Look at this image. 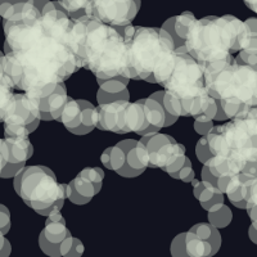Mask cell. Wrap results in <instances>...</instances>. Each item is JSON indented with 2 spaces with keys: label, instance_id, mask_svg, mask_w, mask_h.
Wrapping results in <instances>:
<instances>
[{
  "label": "cell",
  "instance_id": "cell-1",
  "mask_svg": "<svg viewBox=\"0 0 257 257\" xmlns=\"http://www.w3.org/2000/svg\"><path fill=\"white\" fill-rule=\"evenodd\" d=\"M4 53L22 68L20 88L39 99L84 67L86 25L58 2L29 0L4 15Z\"/></svg>",
  "mask_w": 257,
  "mask_h": 257
},
{
  "label": "cell",
  "instance_id": "cell-2",
  "mask_svg": "<svg viewBox=\"0 0 257 257\" xmlns=\"http://www.w3.org/2000/svg\"><path fill=\"white\" fill-rule=\"evenodd\" d=\"M212 157L206 162L216 178L244 174L257 178V116L253 108L207 134Z\"/></svg>",
  "mask_w": 257,
  "mask_h": 257
},
{
  "label": "cell",
  "instance_id": "cell-3",
  "mask_svg": "<svg viewBox=\"0 0 257 257\" xmlns=\"http://www.w3.org/2000/svg\"><path fill=\"white\" fill-rule=\"evenodd\" d=\"M201 66L208 93L219 100L228 118L257 107V66L237 63L234 56Z\"/></svg>",
  "mask_w": 257,
  "mask_h": 257
},
{
  "label": "cell",
  "instance_id": "cell-4",
  "mask_svg": "<svg viewBox=\"0 0 257 257\" xmlns=\"http://www.w3.org/2000/svg\"><path fill=\"white\" fill-rule=\"evenodd\" d=\"M249 30L245 22L230 15L196 20L184 40V47L201 64L219 61L244 48Z\"/></svg>",
  "mask_w": 257,
  "mask_h": 257
},
{
  "label": "cell",
  "instance_id": "cell-5",
  "mask_svg": "<svg viewBox=\"0 0 257 257\" xmlns=\"http://www.w3.org/2000/svg\"><path fill=\"white\" fill-rule=\"evenodd\" d=\"M86 25L84 67L96 79L127 77L125 38L114 26L104 24L93 16L80 17Z\"/></svg>",
  "mask_w": 257,
  "mask_h": 257
},
{
  "label": "cell",
  "instance_id": "cell-6",
  "mask_svg": "<svg viewBox=\"0 0 257 257\" xmlns=\"http://www.w3.org/2000/svg\"><path fill=\"white\" fill-rule=\"evenodd\" d=\"M125 38L126 66L130 80H146L176 50L173 36L162 27L127 25L116 27Z\"/></svg>",
  "mask_w": 257,
  "mask_h": 257
},
{
  "label": "cell",
  "instance_id": "cell-7",
  "mask_svg": "<svg viewBox=\"0 0 257 257\" xmlns=\"http://www.w3.org/2000/svg\"><path fill=\"white\" fill-rule=\"evenodd\" d=\"M13 185L25 203L41 216L61 211L67 198V184H59L54 173L44 166H26L16 176Z\"/></svg>",
  "mask_w": 257,
  "mask_h": 257
},
{
  "label": "cell",
  "instance_id": "cell-8",
  "mask_svg": "<svg viewBox=\"0 0 257 257\" xmlns=\"http://www.w3.org/2000/svg\"><path fill=\"white\" fill-rule=\"evenodd\" d=\"M141 142L148 152L149 167H158L169 175L179 171L188 158L184 146L170 135L152 133L143 135Z\"/></svg>",
  "mask_w": 257,
  "mask_h": 257
},
{
  "label": "cell",
  "instance_id": "cell-9",
  "mask_svg": "<svg viewBox=\"0 0 257 257\" xmlns=\"http://www.w3.org/2000/svg\"><path fill=\"white\" fill-rule=\"evenodd\" d=\"M40 99L27 93L15 94L3 118L4 137H20L34 133L40 123Z\"/></svg>",
  "mask_w": 257,
  "mask_h": 257
},
{
  "label": "cell",
  "instance_id": "cell-10",
  "mask_svg": "<svg viewBox=\"0 0 257 257\" xmlns=\"http://www.w3.org/2000/svg\"><path fill=\"white\" fill-rule=\"evenodd\" d=\"M141 9V0H89L86 15L114 27L133 22Z\"/></svg>",
  "mask_w": 257,
  "mask_h": 257
},
{
  "label": "cell",
  "instance_id": "cell-11",
  "mask_svg": "<svg viewBox=\"0 0 257 257\" xmlns=\"http://www.w3.org/2000/svg\"><path fill=\"white\" fill-rule=\"evenodd\" d=\"M71 235L66 226V220L62 216L61 211H53L47 216L44 229L39 237V244L41 251L52 257L61 256V243Z\"/></svg>",
  "mask_w": 257,
  "mask_h": 257
},
{
  "label": "cell",
  "instance_id": "cell-12",
  "mask_svg": "<svg viewBox=\"0 0 257 257\" xmlns=\"http://www.w3.org/2000/svg\"><path fill=\"white\" fill-rule=\"evenodd\" d=\"M128 100H114L96 107L98 109V125L96 127L104 132L126 134L125 130V109Z\"/></svg>",
  "mask_w": 257,
  "mask_h": 257
},
{
  "label": "cell",
  "instance_id": "cell-13",
  "mask_svg": "<svg viewBox=\"0 0 257 257\" xmlns=\"http://www.w3.org/2000/svg\"><path fill=\"white\" fill-rule=\"evenodd\" d=\"M135 143H137V141L126 139V141L117 143L116 146L107 148L100 157L102 164L107 169L116 171L118 175L123 176V178H130L127 167V151Z\"/></svg>",
  "mask_w": 257,
  "mask_h": 257
},
{
  "label": "cell",
  "instance_id": "cell-14",
  "mask_svg": "<svg viewBox=\"0 0 257 257\" xmlns=\"http://www.w3.org/2000/svg\"><path fill=\"white\" fill-rule=\"evenodd\" d=\"M68 102L67 89L64 82H59L58 86L50 95L40 99V118L41 121L59 120L64 105Z\"/></svg>",
  "mask_w": 257,
  "mask_h": 257
},
{
  "label": "cell",
  "instance_id": "cell-15",
  "mask_svg": "<svg viewBox=\"0 0 257 257\" xmlns=\"http://www.w3.org/2000/svg\"><path fill=\"white\" fill-rule=\"evenodd\" d=\"M99 190L100 188L96 187L93 181L79 174L67 184L66 194L67 198L75 205H86L93 199L94 196L99 193Z\"/></svg>",
  "mask_w": 257,
  "mask_h": 257
},
{
  "label": "cell",
  "instance_id": "cell-16",
  "mask_svg": "<svg viewBox=\"0 0 257 257\" xmlns=\"http://www.w3.org/2000/svg\"><path fill=\"white\" fill-rule=\"evenodd\" d=\"M164 94L165 90L155 91L148 98L141 99L149 126H155V127L160 128V130L162 127H166L167 117H169V113L166 112V109L164 107V103H162Z\"/></svg>",
  "mask_w": 257,
  "mask_h": 257
},
{
  "label": "cell",
  "instance_id": "cell-17",
  "mask_svg": "<svg viewBox=\"0 0 257 257\" xmlns=\"http://www.w3.org/2000/svg\"><path fill=\"white\" fill-rule=\"evenodd\" d=\"M194 21H196V17L190 12H183L179 16L165 21V24L162 25V29L166 30L170 35L173 36L176 49H185L184 40Z\"/></svg>",
  "mask_w": 257,
  "mask_h": 257
},
{
  "label": "cell",
  "instance_id": "cell-18",
  "mask_svg": "<svg viewBox=\"0 0 257 257\" xmlns=\"http://www.w3.org/2000/svg\"><path fill=\"white\" fill-rule=\"evenodd\" d=\"M9 151V160L11 164H20L26 162L34 155V147L30 142L27 135L20 137H4Z\"/></svg>",
  "mask_w": 257,
  "mask_h": 257
},
{
  "label": "cell",
  "instance_id": "cell-19",
  "mask_svg": "<svg viewBox=\"0 0 257 257\" xmlns=\"http://www.w3.org/2000/svg\"><path fill=\"white\" fill-rule=\"evenodd\" d=\"M123 120H125L126 134H128V133L141 134L143 130H146L149 126L148 121H147L146 112H144V107L141 100H138L135 103H127Z\"/></svg>",
  "mask_w": 257,
  "mask_h": 257
},
{
  "label": "cell",
  "instance_id": "cell-20",
  "mask_svg": "<svg viewBox=\"0 0 257 257\" xmlns=\"http://www.w3.org/2000/svg\"><path fill=\"white\" fill-rule=\"evenodd\" d=\"M68 132L76 135H84L81 127V104L80 100L68 98V102L64 105L59 120Z\"/></svg>",
  "mask_w": 257,
  "mask_h": 257
},
{
  "label": "cell",
  "instance_id": "cell-21",
  "mask_svg": "<svg viewBox=\"0 0 257 257\" xmlns=\"http://www.w3.org/2000/svg\"><path fill=\"white\" fill-rule=\"evenodd\" d=\"M193 184V193H194V197L199 201L201 206L205 208L206 211H208L210 208H212L213 206L217 205V203H222L224 202V193H216L211 190L210 188L206 187L202 180H194L192 181Z\"/></svg>",
  "mask_w": 257,
  "mask_h": 257
},
{
  "label": "cell",
  "instance_id": "cell-22",
  "mask_svg": "<svg viewBox=\"0 0 257 257\" xmlns=\"http://www.w3.org/2000/svg\"><path fill=\"white\" fill-rule=\"evenodd\" d=\"M185 248L188 257H205L216 253L207 240L202 239L190 230L185 233Z\"/></svg>",
  "mask_w": 257,
  "mask_h": 257
},
{
  "label": "cell",
  "instance_id": "cell-23",
  "mask_svg": "<svg viewBox=\"0 0 257 257\" xmlns=\"http://www.w3.org/2000/svg\"><path fill=\"white\" fill-rule=\"evenodd\" d=\"M248 27V26H247ZM248 38L245 41L244 48L237 53V56L234 57L235 62L240 64H251V66H257V31L249 29Z\"/></svg>",
  "mask_w": 257,
  "mask_h": 257
},
{
  "label": "cell",
  "instance_id": "cell-24",
  "mask_svg": "<svg viewBox=\"0 0 257 257\" xmlns=\"http://www.w3.org/2000/svg\"><path fill=\"white\" fill-rule=\"evenodd\" d=\"M190 231L196 234V235H198L202 239L207 240L213 247L215 252H217L220 249V245H221V235L219 233V229L215 228L211 222H199V224H196L194 226L190 228Z\"/></svg>",
  "mask_w": 257,
  "mask_h": 257
},
{
  "label": "cell",
  "instance_id": "cell-25",
  "mask_svg": "<svg viewBox=\"0 0 257 257\" xmlns=\"http://www.w3.org/2000/svg\"><path fill=\"white\" fill-rule=\"evenodd\" d=\"M207 217L208 222H211L215 228L222 229L226 228L230 224L231 219H233V213H231L230 208L225 206L224 202H222V203H217L207 211Z\"/></svg>",
  "mask_w": 257,
  "mask_h": 257
},
{
  "label": "cell",
  "instance_id": "cell-26",
  "mask_svg": "<svg viewBox=\"0 0 257 257\" xmlns=\"http://www.w3.org/2000/svg\"><path fill=\"white\" fill-rule=\"evenodd\" d=\"M13 85L9 81L6 73L0 72V122H3L9 107L12 104L15 94H13Z\"/></svg>",
  "mask_w": 257,
  "mask_h": 257
},
{
  "label": "cell",
  "instance_id": "cell-27",
  "mask_svg": "<svg viewBox=\"0 0 257 257\" xmlns=\"http://www.w3.org/2000/svg\"><path fill=\"white\" fill-rule=\"evenodd\" d=\"M81 104V127L84 135L89 134L98 125V109L88 100L80 99Z\"/></svg>",
  "mask_w": 257,
  "mask_h": 257
},
{
  "label": "cell",
  "instance_id": "cell-28",
  "mask_svg": "<svg viewBox=\"0 0 257 257\" xmlns=\"http://www.w3.org/2000/svg\"><path fill=\"white\" fill-rule=\"evenodd\" d=\"M96 81H98L100 90L105 91V93L117 94L127 89L130 79L125 76H116L111 77V79H96Z\"/></svg>",
  "mask_w": 257,
  "mask_h": 257
},
{
  "label": "cell",
  "instance_id": "cell-29",
  "mask_svg": "<svg viewBox=\"0 0 257 257\" xmlns=\"http://www.w3.org/2000/svg\"><path fill=\"white\" fill-rule=\"evenodd\" d=\"M72 18H80L86 15L89 0H57Z\"/></svg>",
  "mask_w": 257,
  "mask_h": 257
},
{
  "label": "cell",
  "instance_id": "cell-30",
  "mask_svg": "<svg viewBox=\"0 0 257 257\" xmlns=\"http://www.w3.org/2000/svg\"><path fill=\"white\" fill-rule=\"evenodd\" d=\"M220 102L217 99H215L213 96H211L210 102H208L207 107L203 109V112H201L199 114H197L194 117V120L197 121H213L215 117H216L217 111H219Z\"/></svg>",
  "mask_w": 257,
  "mask_h": 257
},
{
  "label": "cell",
  "instance_id": "cell-31",
  "mask_svg": "<svg viewBox=\"0 0 257 257\" xmlns=\"http://www.w3.org/2000/svg\"><path fill=\"white\" fill-rule=\"evenodd\" d=\"M196 156L203 165H205L206 162L212 157V152H211L210 144H208L207 135H202L201 139L197 142Z\"/></svg>",
  "mask_w": 257,
  "mask_h": 257
},
{
  "label": "cell",
  "instance_id": "cell-32",
  "mask_svg": "<svg viewBox=\"0 0 257 257\" xmlns=\"http://www.w3.org/2000/svg\"><path fill=\"white\" fill-rule=\"evenodd\" d=\"M128 100L130 99V93H128V90L126 89V90L121 91V93H117V94H113V93H105V91L103 90H98V93H96V100H98V103L99 104H104V103H109V102H114V100Z\"/></svg>",
  "mask_w": 257,
  "mask_h": 257
},
{
  "label": "cell",
  "instance_id": "cell-33",
  "mask_svg": "<svg viewBox=\"0 0 257 257\" xmlns=\"http://www.w3.org/2000/svg\"><path fill=\"white\" fill-rule=\"evenodd\" d=\"M170 176H171V178H174V179H179V180L184 181V183H192V181L196 179V176H194V171H193L192 162H190L189 157L187 158L185 164L183 165V167H181L179 171L171 174Z\"/></svg>",
  "mask_w": 257,
  "mask_h": 257
},
{
  "label": "cell",
  "instance_id": "cell-34",
  "mask_svg": "<svg viewBox=\"0 0 257 257\" xmlns=\"http://www.w3.org/2000/svg\"><path fill=\"white\" fill-rule=\"evenodd\" d=\"M80 174L85 178H88L90 181H93L96 187H99L102 189L103 179H104V171L102 169H99V167H86Z\"/></svg>",
  "mask_w": 257,
  "mask_h": 257
},
{
  "label": "cell",
  "instance_id": "cell-35",
  "mask_svg": "<svg viewBox=\"0 0 257 257\" xmlns=\"http://www.w3.org/2000/svg\"><path fill=\"white\" fill-rule=\"evenodd\" d=\"M171 254L174 257H187V248H185V233H181L174 238L171 243Z\"/></svg>",
  "mask_w": 257,
  "mask_h": 257
},
{
  "label": "cell",
  "instance_id": "cell-36",
  "mask_svg": "<svg viewBox=\"0 0 257 257\" xmlns=\"http://www.w3.org/2000/svg\"><path fill=\"white\" fill-rule=\"evenodd\" d=\"M25 167H26V162H20V164H11V162H8L3 169V171H2V174H0V178H16Z\"/></svg>",
  "mask_w": 257,
  "mask_h": 257
},
{
  "label": "cell",
  "instance_id": "cell-37",
  "mask_svg": "<svg viewBox=\"0 0 257 257\" xmlns=\"http://www.w3.org/2000/svg\"><path fill=\"white\" fill-rule=\"evenodd\" d=\"M11 212L4 205H0V230L6 235L11 230Z\"/></svg>",
  "mask_w": 257,
  "mask_h": 257
},
{
  "label": "cell",
  "instance_id": "cell-38",
  "mask_svg": "<svg viewBox=\"0 0 257 257\" xmlns=\"http://www.w3.org/2000/svg\"><path fill=\"white\" fill-rule=\"evenodd\" d=\"M84 253V244L80 239L72 237V242H71L70 249L67 252V256L66 257H79Z\"/></svg>",
  "mask_w": 257,
  "mask_h": 257
},
{
  "label": "cell",
  "instance_id": "cell-39",
  "mask_svg": "<svg viewBox=\"0 0 257 257\" xmlns=\"http://www.w3.org/2000/svg\"><path fill=\"white\" fill-rule=\"evenodd\" d=\"M213 121H194V130L199 135H207L213 128Z\"/></svg>",
  "mask_w": 257,
  "mask_h": 257
},
{
  "label": "cell",
  "instance_id": "cell-40",
  "mask_svg": "<svg viewBox=\"0 0 257 257\" xmlns=\"http://www.w3.org/2000/svg\"><path fill=\"white\" fill-rule=\"evenodd\" d=\"M8 160H9L8 146H7L4 139H0V174H2L3 169L6 167V165L8 164Z\"/></svg>",
  "mask_w": 257,
  "mask_h": 257
},
{
  "label": "cell",
  "instance_id": "cell-41",
  "mask_svg": "<svg viewBox=\"0 0 257 257\" xmlns=\"http://www.w3.org/2000/svg\"><path fill=\"white\" fill-rule=\"evenodd\" d=\"M24 2H29V0H0V16H2V18L8 12L9 8H12L13 6L18 3H24Z\"/></svg>",
  "mask_w": 257,
  "mask_h": 257
},
{
  "label": "cell",
  "instance_id": "cell-42",
  "mask_svg": "<svg viewBox=\"0 0 257 257\" xmlns=\"http://www.w3.org/2000/svg\"><path fill=\"white\" fill-rule=\"evenodd\" d=\"M11 252H12V245H11V243H9L8 239H6V243H4L3 248L0 249V257H7L11 254Z\"/></svg>",
  "mask_w": 257,
  "mask_h": 257
},
{
  "label": "cell",
  "instance_id": "cell-43",
  "mask_svg": "<svg viewBox=\"0 0 257 257\" xmlns=\"http://www.w3.org/2000/svg\"><path fill=\"white\" fill-rule=\"evenodd\" d=\"M244 4L248 7L251 11H253L254 13H257V0H243Z\"/></svg>",
  "mask_w": 257,
  "mask_h": 257
},
{
  "label": "cell",
  "instance_id": "cell-44",
  "mask_svg": "<svg viewBox=\"0 0 257 257\" xmlns=\"http://www.w3.org/2000/svg\"><path fill=\"white\" fill-rule=\"evenodd\" d=\"M0 20H2V16H0Z\"/></svg>",
  "mask_w": 257,
  "mask_h": 257
}]
</instances>
